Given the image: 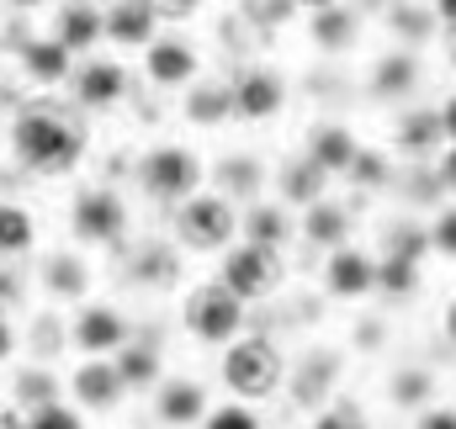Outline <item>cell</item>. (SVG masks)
<instances>
[{"label": "cell", "instance_id": "cell-1", "mask_svg": "<svg viewBox=\"0 0 456 429\" xmlns=\"http://www.w3.org/2000/svg\"><path fill=\"white\" fill-rule=\"evenodd\" d=\"M86 143H91L86 122L69 117L64 107H53V101H32L11 122V154L32 175H69L86 159Z\"/></svg>", "mask_w": 456, "mask_h": 429}, {"label": "cell", "instance_id": "cell-2", "mask_svg": "<svg viewBox=\"0 0 456 429\" xmlns=\"http://www.w3.org/2000/svg\"><path fill=\"white\" fill-rule=\"evenodd\" d=\"M133 170H138L143 197H149V202H170V207H181L186 197H197L202 181H208L202 154H197V149H181V143H159V149H149Z\"/></svg>", "mask_w": 456, "mask_h": 429}, {"label": "cell", "instance_id": "cell-3", "mask_svg": "<svg viewBox=\"0 0 456 429\" xmlns=\"http://www.w3.org/2000/svg\"><path fill=\"white\" fill-rule=\"evenodd\" d=\"M224 382H228V393H233L239 403L271 398V393L281 387V355H276V344L260 339V334H239V339H228Z\"/></svg>", "mask_w": 456, "mask_h": 429}, {"label": "cell", "instance_id": "cell-4", "mask_svg": "<svg viewBox=\"0 0 456 429\" xmlns=\"http://www.w3.org/2000/svg\"><path fill=\"white\" fill-rule=\"evenodd\" d=\"M239 233V207L218 197V191H197L175 207V239L181 249H197V255H213V249H228Z\"/></svg>", "mask_w": 456, "mask_h": 429}, {"label": "cell", "instance_id": "cell-5", "mask_svg": "<svg viewBox=\"0 0 456 429\" xmlns=\"http://www.w3.org/2000/svg\"><path fill=\"white\" fill-rule=\"evenodd\" d=\"M181 319H186V328H191L202 344H228V339H239V328H244V303L228 292L224 281H202V287L186 292Z\"/></svg>", "mask_w": 456, "mask_h": 429}, {"label": "cell", "instance_id": "cell-6", "mask_svg": "<svg viewBox=\"0 0 456 429\" xmlns=\"http://www.w3.org/2000/svg\"><path fill=\"white\" fill-rule=\"evenodd\" d=\"M276 276H281V255H276V249H260V244H244V239L224 249V271H218V281H224L239 303L265 297V292L276 287Z\"/></svg>", "mask_w": 456, "mask_h": 429}, {"label": "cell", "instance_id": "cell-7", "mask_svg": "<svg viewBox=\"0 0 456 429\" xmlns=\"http://www.w3.org/2000/svg\"><path fill=\"white\" fill-rule=\"evenodd\" d=\"M69 228H75L80 244H117L127 233V207H122V197H117L112 186H91V191L75 197Z\"/></svg>", "mask_w": 456, "mask_h": 429}, {"label": "cell", "instance_id": "cell-8", "mask_svg": "<svg viewBox=\"0 0 456 429\" xmlns=\"http://www.w3.org/2000/svg\"><path fill=\"white\" fill-rule=\"evenodd\" d=\"M69 398H75L80 414H112L117 403L127 398V382H122L112 355H86L69 371Z\"/></svg>", "mask_w": 456, "mask_h": 429}, {"label": "cell", "instance_id": "cell-9", "mask_svg": "<svg viewBox=\"0 0 456 429\" xmlns=\"http://www.w3.org/2000/svg\"><path fill=\"white\" fill-rule=\"evenodd\" d=\"M127 339H133V323H127V313L112 308V303H86V308L75 313V323H69V344H75L80 355H117Z\"/></svg>", "mask_w": 456, "mask_h": 429}, {"label": "cell", "instance_id": "cell-10", "mask_svg": "<svg viewBox=\"0 0 456 429\" xmlns=\"http://www.w3.org/2000/svg\"><path fill=\"white\" fill-rule=\"evenodd\" d=\"M69 85H75V107L112 111L117 101L127 96V69H122L117 59H86V64L69 75Z\"/></svg>", "mask_w": 456, "mask_h": 429}, {"label": "cell", "instance_id": "cell-11", "mask_svg": "<svg viewBox=\"0 0 456 429\" xmlns=\"http://www.w3.org/2000/svg\"><path fill=\"white\" fill-rule=\"evenodd\" d=\"M228 96H233V117L265 122V117H276L281 101H287V80H281L276 69H244V75L228 85Z\"/></svg>", "mask_w": 456, "mask_h": 429}, {"label": "cell", "instance_id": "cell-12", "mask_svg": "<svg viewBox=\"0 0 456 429\" xmlns=\"http://www.w3.org/2000/svg\"><path fill=\"white\" fill-rule=\"evenodd\" d=\"M143 69H149L154 85L181 91V85L197 80V48H191L186 37H154V43L143 48Z\"/></svg>", "mask_w": 456, "mask_h": 429}, {"label": "cell", "instance_id": "cell-13", "mask_svg": "<svg viewBox=\"0 0 456 429\" xmlns=\"http://www.w3.org/2000/svg\"><path fill=\"white\" fill-rule=\"evenodd\" d=\"M154 414L170 429H197L208 419V393L197 382H186V376H170V382L154 387Z\"/></svg>", "mask_w": 456, "mask_h": 429}, {"label": "cell", "instance_id": "cell-14", "mask_svg": "<svg viewBox=\"0 0 456 429\" xmlns=\"http://www.w3.org/2000/svg\"><path fill=\"white\" fill-rule=\"evenodd\" d=\"M159 27V11L149 0H112V11H102V32L117 48H149Z\"/></svg>", "mask_w": 456, "mask_h": 429}, {"label": "cell", "instance_id": "cell-15", "mask_svg": "<svg viewBox=\"0 0 456 429\" xmlns=\"http://www.w3.org/2000/svg\"><path fill=\"white\" fill-rule=\"evenodd\" d=\"M324 287L335 292V297H366V292H377V260L371 255H361V249H330V260H324Z\"/></svg>", "mask_w": 456, "mask_h": 429}, {"label": "cell", "instance_id": "cell-16", "mask_svg": "<svg viewBox=\"0 0 456 429\" xmlns=\"http://www.w3.org/2000/svg\"><path fill=\"white\" fill-rule=\"evenodd\" d=\"M53 43H64L69 53H91L107 32H102V11L96 5H86V0H69V5H59L53 11V32H48Z\"/></svg>", "mask_w": 456, "mask_h": 429}, {"label": "cell", "instance_id": "cell-17", "mask_svg": "<svg viewBox=\"0 0 456 429\" xmlns=\"http://www.w3.org/2000/svg\"><path fill=\"white\" fill-rule=\"evenodd\" d=\"M43 292L53 303H86L91 297V265L80 255H69V249H53L43 260Z\"/></svg>", "mask_w": 456, "mask_h": 429}, {"label": "cell", "instance_id": "cell-18", "mask_svg": "<svg viewBox=\"0 0 456 429\" xmlns=\"http://www.w3.org/2000/svg\"><path fill=\"white\" fill-rule=\"evenodd\" d=\"M16 59H21V75L37 80V85H64L69 80V64H75V53L64 43H53V37H27L16 48Z\"/></svg>", "mask_w": 456, "mask_h": 429}, {"label": "cell", "instance_id": "cell-19", "mask_svg": "<svg viewBox=\"0 0 456 429\" xmlns=\"http://www.w3.org/2000/svg\"><path fill=\"white\" fill-rule=\"evenodd\" d=\"M239 233H244V244H260V249H287V239H292V217L287 207H271V202H249L244 217H239Z\"/></svg>", "mask_w": 456, "mask_h": 429}, {"label": "cell", "instance_id": "cell-20", "mask_svg": "<svg viewBox=\"0 0 456 429\" xmlns=\"http://www.w3.org/2000/svg\"><path fill=\"white\" fill-rule=\"evenodd\" d=\"M117 371H122V382H127V393H154L165 376V360H159V344H143V339H127L122 350L112 355Z\"/></svg>", "mask_w": 456, "mask_h": 429}, {"label": "cell", "instance_id": "cell-21", "mask_svg": "<svg viewBox=\"0 0 456 429\" xmlns=\"http://www.w3.org/2000/svg\"><path fill=\"white\" fill-rule=\"evenodd\" d=\"M303 159H314L324 175H345V170H350V159H355V138H350V127H340V122L314 127V133H308V154H303Z\"/></svg>", "mask_w": 456, "mask_h": 429}, {"label": "cell", "instance_id": "cell-22", "mask_svg": "<svg viewBox=\"0 0 456 429\" xmlns=\"http://www.w3.org/2000/svg\"><path fill=\"white\" fill-rule=\"evenodd\" d=\"M303 239L308 244H319V249H340L345 239H350V213L335 207V202H308V213H303Z\"/></svg>", "mask_w": 456, "mask_h": 429}, {"label": "cell", "instance_id": "cell-23", "mask_svg": "<svg viewBox=\"0 0 456 429\" xmlns=\"http://www.w3.org/2000/svg\"><path fill=\"white\" fill-rule=\"evenodd\" d=\"M11 403H16L21 414L53 409V403H59V376H53L48 366H27V371H16V376H11Z\"/></svg>", "mask_w": 456, "mask_h": 429}, {"label": "cell", "instance_id": "cell-24", "mask_svg": "<svg viewBox=\"0 0 456 429\" xmlns=\"http://www.w3.org/2000/svg\"><path fill=\"white\" fill-rule=\"evenodd\" d=\"M37 244V223L21 202H0V260H16Z\"/></svg>", "mask_w": 456, "mask_h": 429}, {"label": "cell", "instance_id": "cell-25", "mask_svg": "<svg viewBox=\"0 0 456 429\" xmlns=\"http://www.w3.org/2000/svg\"><path fill=\"white\" fill-rule=\"evenodd\" d=\"M314 43H319L324 53H345V48H355V11H345V5H324V11H314Z\"/></svg>", "mask_w": 456, "mask_h": 429}, {"label": "cell", "instance_id": "cell-26", "mask_svg": "<svg viewBox=\"0 0 456 429\" xmlns=\"http://www.w3.org/2000/svg\"><path fill=\"white\" fill-rule=\"evenodd\" d=\"M446 143V133H441V111H409L403 122H398V149L403 154H430V149H441Z\"/></svg>", "mask_w": 456, "mask_h": 429}, {"label": "cell", "instance_id": "cell-27", "mask_svg": "<svg viewBox=\"0 0 456 429\" xmlns=\"http://www.w3.org/2000/svg\"><path fill=\"white\" fill-rule=\"evenodd\" d=\"M218 197H239V202H255V191H260V159H249V154H228L224 165H218Z\"/></svg>", "mask_w": 456, "mask_h": 429}, {"label": "cell", "instance_id": "cell-28", "mask_svg": "<svg viewBox=\"0 0 456 429\" xmlns=\"http://www.w3.org/2000/svg\"><path fill=\"white\" fill-rule=\"evenodd\" d=\"M414 80H419V64H414V53H393V59H382V64H377V75H371V91H377L382 101H393V96H403Z\"/></svg>", "mask_w": 456, "mask_h": 429}, {"label": "cell", "instance_id": "cell-29", "mask_svg": "<svg viewBox=\"0 0 456 429\" xmlns=\"http://www.w3.org/2000/svg\"><path fill=\"white\" fill-rule=\"evenodd\" d=\"M377 292H387V297H409V292H419V260L382 255V260H377Z\"/></svg>", "mask_w": 456, "mask_h": 429}, {"label": "cell", "instance_id": "cell-30", "mask_svg": "<svg viewBox=\"0 0 456 429\" xmlns=\"http://www.w3.org/2000/svg\"><path fill=\"white\" fill-rule=\"evenodd\" d=\"M324 181H330V175H324V170H319L314 159H297V165H292V170L281 175V197H287V202H303V207H308V202H319Z\"/></svg>", "mask_w": 456, "mask_h": 429}, {"label": "cell", "instance_id": "cell-31", "mask_svg": "<svg viewBox=\"0 0 456 429\" xmlns=\"http://www.w3.org/2000/svg\"><path fill=\"white\" fill-rule=\"evenodd\" d=\"M186 117H191V122L233 117V96H228L224 85H197V91H186Z\"/></svg>", "mask_w": 456, "mask_h": 429}, {"label": "cell", "instance_id": "cell-32", "mask_svg": "<svg viewBox=\"0 0 456 429\" xmlns=\"http://www.w3.org/2000/svg\"><path fill=\"white\" fill-rule=\"evenodd\" d=\"M197 429H260V414H255L249 403L233 398V403H224V409H208V419H202Z\"/></svg>", "mask_w": 456, "mask_h": 429}, {"label": "cell", "instance_id": "cell-33", "mask_svg": "<svg viewBox=\"0 0 456 429\" xmlns=\"http://www.w3.org/2000/svg\"><path fill=\"white\" fill-rule=\"evenodd\" d=\"M345 175H350L355 186H371V191H377V186H387V159L371 154V149H355V159H350Z\"/></svg>", "mask_w": 456, "mask_h": 429}, {"label": "cell", "instance_id": "cell-34", "mask_svg": "<svg viewBox=\"0 0 456 429\" xmlns=\"http://www.w3.org/2000/svg\"><path fill=\"white\" fill-rule=\"evenodd\" d=\"M32 339H37V350H43V355H59V350L69 344V323H59L53 313H43V319L32 323Z\"/></svg>", "mask_w": 456, "mask_h": 429}, {"label": "cell", "instance_id": "cell-35", "mask_svg": "<svg viewBox=\"0 0 456 429\" xmlns=\"http://www.w3.org/2000/svg\"><path fill=\"white\" fill-rule=\"evenodd\" d=\"M27 429H86V425H80V409H69V403H53V409H37V414H27Z\"/></svg>", "mask_w": 456, "mask_h": 429}, {"label": "cell", "instance_id": "cell-36", "mask_svg": "<svg viewBox=\"0 0 456 429\" xmlns=\"http://www.w3.org/2000/svg\"><path fill=\"white\" fill-rule=\"evenodd\" d=\"M430 249V233H419V228H393V239H387V255H398V260H419Z\"/></svg>", "mask_w": 456, "mask_h": 429}, {"label": "cell", "instance_id": "cell-37", "mask_svg": "<svg viewBox=\"0 0 456 429\" xmlns=\"http://www.w3.org/2000/svg\"><path fill=\"white\" fill-rule=\"evenodd\" d=\"M430 398V376L425 371H398L393 376V403H425Z\"/></svg>", "mask_w": 456, "mask_h": 429}, {"label": "cell", "instance_id": "cell-38", "mask_svg": "<svg viewBox=\"0 0 456 429\" xmlns=\"http://www.w3.org/2000/svg\"><path fill=\"white\" fill-rule=\"evenodd\" d=\"M430 249H441L446 260H456V207L436 217V228H430Z\"/></svg>", "mask_w": 456, "mask_h": 429}, {"label": "cell", "instance_id": "cell-39", "mask_svg": "<svg viewBox=\"0 0 456 429\" xmlns=\"http://www.w3.org/2000/svg\"><path fill=\"white\" fill-rule=\"evenodd\" d=\"M314 429H366V419H361L350 403H340V409H324V414L314 419Z\"/></svg>", "mask_w": 456, "mask_h": 429}, {"label": "cell", "instance_id": "cell-40", "mask_svg": "<svg viewBox=\"0 0 456 429\" xmlns=\"http://www.w3.org/2000/svg\"><path fill=\"white\" fill-rule=\"evenodd\" d=\"M255 16L260 21H287L292 16V0H255Z\"/></svg>", "mask_w": 456, "mask_h": 429}, {"label": "cell", "instance_id": "cell-41", "mask_svg": "<svg viewBox=\"0 0 456 429\" xmlns=\"http://www.w3.org/2000/svg\"><path fill=\"white\" fill-rule=\"evenodd\" d=\"M149 5H154L159 16H175V21H181V16H191V11H197L202 0H149Z\"/></svg>", "mask_w": 456, "mask_h": 429}, {"label": "cell", "instance_id": "cell-42", "mask_svg": "<svg viewBox=\"0 0 456 429\" xmlns=\"http://www.w3.org/2000/svg\"><path fill=\"white\" fill-rule=\"evenodd\" d=\"M419 429H456V409H430V414H419Z\"/></svg>", "mask_w": 456, "mask_h": 429}, {"label": "cell", "instance_id": "cell-43", "mask_svg": "<svg viewBox=\"0 0 456 429\" xmlns=\"http://www.w3.org/2000/svg\"><path fill=\"white\" fill-rule=\"evenodd\" d=\"M441 186L456 191V143H446V154H441Z\"/></svg>", "mask_w": 456, "mask_h": 429}, {"label": "cell", "instance_id": "cell-44", "mask_svg": "<svg viewBox=\"0 0 456 429\" xmlns=\"http://www.w3.org/2000/svg\"><path fill=\"white\" fill-rule=\"evenodd\" d=\"M16 355V328H11V319L0 313V360H11Z\"/></svg>", "mask_w": 456, "mask_h": 429}, {"label": "cell", "instance_id": "cell-45", "mask_svg": "<svg viewBox=\"0 0 456 429\" xmlns=\"http://www.w3.org/2000/svg\"><path fill=\"white\" fill-rule=\"evenodd\" d=\"M441 133H446V143H456V96L441 107Z\"/></svg>", "mask_w": 456, "mask_h": 429}, {"label": "cell", "instance_id": "cell-46", "mask_svg": "<svg viewBox=\"0 0 456 429\" xmlns=\"http://www.w3.org/2000/svg\"><path fill=\"white\" fill-rule=\"evenodd\" d=\"M436 16H441L446 27H456V0H436Z\"/></svg>", "mask_w": 456, "mask_h": 429}, {"label": "cell", "instance_id": "cell-47", "mask_svg": "<svg viewBox=\"0 0 456 429\" xmlns=\"http://www.w3.org/2000/svg\"><path fill=\"white\" fill-rule=\"evenodd\" d=\"M11 11H37V5H48V0H5Z\"/></svg>", "mask_w": 456, "mask_h": 429}, {"label": "cell", "instance_id": "cell-48", "mask_svg": "<svg viewBox=\"0 0 456 429\" xmlns=\"http://www.w3.org/2000/svg\"><path fill=\"white\" fill-rule=\"evenodd\" d=\"M292 5H308V11H324V5H340V0H292Z\"/></svg>", "mask_w": 456, "mask_h": 429}, {"label": "cell", "instance_id": "cell-49", "mask_svg": "<svg viewBox=\"0 0 456 429\" xmlns=\"http://www.w3.org/2000/svg\"><path fill=\"white\" fill-rule=\"evenodd\" d=\"M446 334H452V344H456V303L446 308Z\"/></svg>", "mask_w": 456, "mask_h": 429}, {"label": "cell", "instance_id": "cell-50", "mask_svg": "<svg viewBox=\"0 0 456 429\" xmlns=\"http://www.w3.org/2000/svg\"><path fill=\"white\" fill-rule=\"evenodd\" d=\"M452 64H456V53H452Z\"/></svg>", "mask_w": 456, "mask_h": 429}]
</instances>
